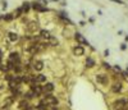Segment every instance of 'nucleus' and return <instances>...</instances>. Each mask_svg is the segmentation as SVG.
I'll return each mask as SVG.
<instances>
[{
  "label": "nucleus",
  "mask_w": 128,
  "mask_h": 110,
  "mask_svg": "<svg viewBox=\"0 0 128 110\" xmlns=\"http://www.w3.org/2000/svg\"><path fill=\"white\" fill-rule=\"evenodd\" d=\"M31 91L35 92L36 96H39V95L42 94V87L39 86V85H36V83H32V85H31Z\"/></svg>",
  "instance_id": "5"
},
{
  "label": "nucleus",
  "mask_w": 128,
  "mask_h": 110,
  "mask_svg": "<svg viewBox=\"0 0 128 110\" xmlns=\"http://www.w3.org/2000/svg\"><path fill=\"white\" fill-rule=\"evenodd\" d=\"M35 96H36V95H35V92H33V91H28V92H26V94H24V99H26V100L33 99Z\"/></svg>",
  "instance_id": "15"
},
{
  "label": "nucleus",
  "mask_w": 128,
  "mask_h": 110,
  "mask_svg": "<svg viewBox=\"0 0 128 110\" xmlns=\"http://www.w3.org/2000/svg\"><path fill=\"white\" fill-rule=\"evenodd\" d=\"M8 38H9V41L16 42L18 40V35L16 33V32H9V33H8Z\"/></svg>",
  "instance_id": "12"
},
{
  "label": "nucleus",
  "mask_w": 128,
  "mask_h": 110,
  "mask_svg": "<svg viewBox=\"0 0 128 110\" xmlns=\"http://www.w3.org/2000/svg\"><path fill=\"white\" fill-rule=\"evenodd\" d=\"M31 6H32V8L35 9V10H39V12H46V10H47L46 8H44V6L41 5L40 3H32Z\"/></svg>",
  "instance_id": "9"
},
{
  "label": "nucleus",
  "mask_w": 128,
  "mask_h": 110,
  "mask_svg": "<svg viewBox=\"0 0 128 110\" xmlns=\"http://www.w3.org/2000/svg\"><path fill=\"white\" fill-rule=\"evenodd\" d=\"M22 12H23V10H22V8H18V9H17V14H16V17H19L21 14H22Z\"/></svg>",
  "instance_id": "21"
},
{
  "label": "nucleus",
  "mask_w": 128,
  "mask_h": 110,
  "mask_svg": "<svg viewBox=\"0 0 128 110\" xmlns=\"http://www.w3.org/2000/svg\"><path fill=\"white\" fill-rule=\"evenodd\" d=\"M86 65H87L88 68H92L93 65H95V60L91 59V58H87V60H86Z\"/></svg>",
  "instance_id": "16"
},
{
  "label": "nucleus",
  "mask_w": 128,
  "mask_h": 110,
  "mask_svg": "<svg viewBox=\"0 0 128 110\" xmlns=\"http://www.w3.org/2000/svg\"><path fill=\"white\" fill-rule=\"evenodd\" d=\"M74 37H76V40H77L78 42H81L82 45H90L88 41H87V40H86V38H85L81 33H76V36H74Z\"/></svg>",
  "instance_id": "8"
},
{
  "label": "nucleus",
  "mask_w": 128,
  "mask_h": 110,
  "mask_svg": "<svg viewBox=\"0 0 128 110\" xmlns=\"http://www.w3.org/2000/svg\"><path fill=\"white\" fill-rule=\"evenodd\" d=\"M27 106H29V105H28V102H27V100H26V99H24L23 101L19 102V109H21V110H23L24 108H27Z\"/></svg>",
  "instance_id": "18"
},
{
  "label": "nucleus",
  "mask_w": 128,
  "mask_h": 110,
  "mask_svg": "<svg viewBox=\"0 0 128 110\" xmlns=\"http://www.w3.org/2000/svg\"><path fill=\"white\" fill-rule=\"evenodd\" d=\"M114 109L115 110H128V99H118L114 101Z\"/></svg>",
  "instance_id": "1"
},
{
  "label": "nucleus",
  "mask_w": 128,
  "mask_h": 110,
  "mask_svg": "<svg viewBox=\"0 0 128 110\" xmlns=\"http://www.w3.org/2000/svg\"><path fill=\"white\" fill-rule=\"evenodd\" d=\"M35 82L36 83H44V82H46V76H44V74L36 76L35 77Z\"/></svg>",
  "instance_id": "11"
},
{
  "label": "nucleus",
  "mask_w": 128,
  "mask_h": 110,
  "mask_svg": "<svg viewBox=\"0 0 128 110\" xmlns=\"http://www.w3.org/2000/svg\"><path fill=\"white\" fill-rule=\"evenodd\" d=\"M44 101H45V104L49 105V106H55V105H58V99H56L55 96H52V95H50V94H46V96H45Z\"/></svg>",
  "instance_id": "2"
},
{
  "label": "nucleus",
  "mask_w": 128,
  "mask_h": 110,
  "mask_svg": "<svg viewBox=\"0 0 128 110\" xmlns=\"http://www.w3.org/2000/svg\"><path fill=\"white\" fill-rule=\"evenodd\" d=\"M39 22H36V21H33V22H29V23L27 24V30L29 32H36L37 30H39Z\"/></svg>",
  "instance_id": "3"
},
{
  "label": "nucleus",
  "mask_w": 128,
  "mask_h": 110,
  "mask_svg": "<svg viewBox=\"0 0 128 110\" xmlns=\"http://www.w3.org/2000/svg\"><path fill=\"white\" fill-rule=\"evenodd\" d=\"M52 91H54V85L52 83H46L42 87V92H45V94H51Z\"/></svg>",
  "instance_id": "7"
},
{
  "label": "nucleus",
  "mask_w": 128,
  "mask_h": 110,
  "mask_svg": "<svg viewBox=\"0 0 128 110\" xmlns=\"http://www.w3.org/2000/svg\"><path fill=\"white\" fill-rule=\"evenodd\" d=\"M96 81H97V83H101V85H108V76H105V74H97L96 76Z\"/></svg>",
  "instance_id": "4"
},
{
  "label": "nucleus",
  "mask_w": 128,
  "mask_h": 110,
  "mask_svg": "<svg viewBox=\"0 0 128 110\" xmlns=\"http://www.w3.org/2000/svg\"><path fill=\"white\" fill-rule=\"evenodd\" d=\"M111 91H113V92H115V94L120 92V91H122V83H120V82L114 83V85L111 86Z\"/></svg>",
  "instance_id": "10"
},
{
  "label": "nucleus",
  "mask_w": 128,
  "mask_h": 110,
  "mask_svg": "<svg viewBox=\"0 0 128 110\" xmlns=\"http://www.w3.org/2000/svg\"><path fill=\"white\" fill-rule=\"evenodd\" d=\"M5 21H12L13 19V14H6V16L4 17Z\"/></svg>",
  "instance_id": "20"
},
{
  "label": "nucleus",
  "mask_w": 128,
  "mask_h": 110,
  "mask_svg": "<svg viewBox=\"0 0 128 110\" xmlns=\"http://www.w3.org/2000/svg\"><path fill=\"white\" fill-rule=\"evenodd\" d=\"M104 67H105V68H110V65L106 64V63H104Z\"/></svg>",
  "instance_id": "23"
},
{
  "label": "nucleus",
  "mask_w": 128,
  "mask_h": 110,
  "mask_svg": "<svg viewBox=\"0 0 128 110\" xmlns=\"http://www.w3.org/2000/svg\"><path fill=\"white\" fill-rule=\"evenodd\" d=\"M40 33H41V37H42V38H50V32H49L47 30H41V32H40Z\"/></svg>",
  "instance_id": "13"
},
{
  "label": "nucleus",
  "mask_w": 128,
  "mask_h": 110,
  "mask_svg": "<svg viewBox=\"0 0 128 110\" xmlns=\"http://www.w3.org/2000/svg\"><path fill=\"white\" fill-rule=\"evenodd\" d=\"M111 1H114V3H118V4H122V5L124 4V3L122 1V0H111Z\"/></svg>",
  "instance_id": "22"
},
{
  "label": "nucleus",
  "mask_w": 128,
  "mask_h": 110,
  "mask_svg": "<svg viewBox=\"0 0 128 110\" xmlns=\"http://www.w3.org/2000/svg\"><path fill=\"white\" fill-rule=\"evenodd\" d=\"M33 68H35L36 71H42V68H44L42 61H36V63L33 64Z\"/></svg>",
  "instance_id": "14"
},
{
  "label": "nucleus",
  "mask_w": 128,
  "mask_h": 110,
  "mask_svg": "<svg viewBox=\"0 0 128 110\" xmlns=\"http://www.w3.org/2000/svg\"><path fill=\"white\" fill-rule=\"evenodd\" d=\"M73 54L77 55V56H81V55L85 54V49H83V47H82L81 45H77V46L73 49Z\"/></svg>",
  "instance_id": "6"
},
{
  "label": "nucleus",
  "mask_w": 128,
  "mask_h": 110,
  "mask_svg": "<svg viewBox=\"0 0 128 110\" xmlns=\"http://www.w3.org/2000/svg\"><path fill=\"white\" fill-rule=\"evenodd\" d=\"M29 8H31V5H29V3H24V4H23V6H22V10H23V12H28V10H29Z\"/></svg>",
  "instance_id": "19"
},
{
  "label": "nucleus",
  "mask_w": 128,
  "mask_h": 110,
  "mask_svg": "<svg viewBox=\"0 0 128 110\" xmlns=\"http://www.w3.org/2000/svg\"><path fill=\"white\" fill-rule=\"evenodd\" d=\"M49 41H50V45L51 46H56L59 44V41L56 40L55 37H52V36H50V38H49Z\"/></svg>",
  "instance_id": "17"
}]
</instances>
